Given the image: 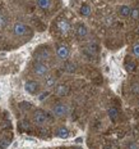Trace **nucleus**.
I'll return each mask as SVG.
<instances>
[{"instance_id": "obj_25", "label": "nucleus", "mask_w": 139, "mask_h": 149, "mask_svg": "<svg viewBox=\"0 0 139 149\" xmlns=\"http://www.w3.org/2000/svg\"><path fill=\"white\" fill-rule=\"evenodd\" d=\"M9 143H10V140H4V139H0V148L1 149H5L9 147Z\"/></svg>"}, {"instance_id": "obj_31", "label": "nucleus", "mask_w": 139, "mask_h": 149, "mask_svg": "<svg viewBox=\"0 0 139 149\" xmlns=\"http://www.w3.org/2000/svg\"><path fill=\"white\" fill-rule=\"evenodd\" d=\"M63 149H64V148H63Z\"/></svg>"}, {"instance_id": "obj_16", "label": "nucleus", "mask_w": 139, "mask_h": 149, "mask_svg": "<svg viewBox=\"0 0 139 149\" xmlns=\"http://www.w3.org/2000/svg\"><path fill=\"white\" fill-rule=\"evenodd\" d=\"M125 68H126L128 72H133V71L137 68V63H135L134 61H131L130 57H128L126 58V61H125Z\"/></svg>"}, {"instance_id": "obj_32", "label": "nucleus", "mask_w": 139, "mask_h": 149, "mask_svg": "<svg viewBox=\"0 0 139 149\" xmlns=\"http://www.w3.org/2000/svg\"><path fill=\"white\" fill-rule=\"evenodd\" d=\"M138 104H139V103H138Z\"/></svg>"}, {"instance_id": "obj_24", "label": "nucleus", "mask_w": 139, "mask_h": 149, "mask_svg": "<svg viewBox=\"0 0 139 149\" xmlns=\"http://www.w3.org/2000/svg\"><path fill=\"white\" fill-rule=\"evenodd\" d=\"M133 54H134V57L139 58V42H135L133 46Z\"/></svg>"}, {"instance_id": "obj_9", "label": "nucleus", "mask_w": 139, "mask_h": 149, "mask_svg": "<svg viewBox=\"0 0 139 149\" xmlns=\"http://www.w3.org/2000/svg\"><path fill=\"white\" fill-rule=\"evenodd\" d=\"M74 33H75V36L78 39H84L88 35V29L83 23H78L75 26V29H74Z\"/></svg>"}, {"instance_id": "obj_5", "label": "nucleus", "mask_w": 139, "mask_h": 149, "mask_svg": "<svg viewBox=\"0 0 139 149\" xmlns=\"http://www.w3.org/2000/svg\"><path fill=\"white\" fill-rule=\"evenodd\" d=\"M33 121H35L37 126H44L49 121V114L42 109H36L35 113H33Z\"/></svg>"}, {"instance_id": "obj_20", "label": "nucleus", "mask_w": 139, "mask_h": 149, "mask_svg": "<svg viewBox=\"0 0 139 149\" xmlns=\"http://www.w3.org/2000/svg\"><path fill=\"white\" fill-rule=\"evenodd\" d=\"M8 23H9V18L5 14L0 13V29H4V27H7Z\"/></svg>"}, {"instance_id": "obj_6", "label": "nucleus", "mask_w": 139, "mask_h": 149, "mask_svg": "<svg viewBox=\"0 0 139 149\" xmlns=\"http://www.w3.org/2000/svg\"><path fill=\"white\" fill-rule=\"evenodd\" d=\"M52 113L56 117H65L68 114V108L64 103H55L52 107Z\"/></svg>"}, {"instance_id": "obj_28", "label": "nucleus", "mask_w": 139, "mask_h": 149, "mask_svg": "<svg viewBox=\"0 0 139 149\" xmlns=\"http://www.w3.org/2000/svg\"><path fill=\"white\" fill-rule=\"evenodd\" d=\"M47 95H49V93L44 91V93H41V95H38V99H40V100H44L45 98H47Z\"/></svg>"}, {"instance_id": "obj_26", "label": "nucleus", "mask_w": 139, "mask_h": 149, "mask_svg": "<svg viewBox=\"0 0 139 149\" xmlns=\"http://www.w3.org/2000/svg\"><path fill=\"white\" fill-rule=\"evenodd\" d=\"M105 23H106L107 26H110V24H112V23H114V18L111 17V15H110V17H107L106 19H105Z\"/></svg>"}, {"instance_id": "obj_21", "label": "nucleus", "mask_w": 139, "mask_h": 149, "mask_svg": "<svg viewBox=\"0 0 139 149\" xmlns=\"http://www.w3.org/2000/svg\"><path fill=\"white\" fill-rule=\"evenodd\" d=\"M129 17H131V19H134V21L139 19V8H133L130 10V15Z\"/></svg>"}, {"instance_id": "obj_13", "label": "nucleus", "mask_w": 139, "mask_h": 149, "mask_svg": "<svg viewBox=\"0 0 139 149\" xmlns=\"http://www.w3.org/2000/svg\"><path fill=\"white\" fill-rule=\"evenodd\" d=\"M58 85L56 82V77H54L52 74H47L45 77V86L46 88H55Z\"/></svg>"}, {"instance_id": "obj_17", "label": "nucleus", "mask_w": 139, "mask_h": 149, "mask_svg": "<svg viewBox=\"0 0 139 149\" xmlns=\"http://www.w3.org/2000/svg\"><path fill=\"white\" fill-rule=\"evenodd\" d=\"M79 12H81V14L83 17H89V15H91V7H89L87 3H84V4H82Z\"/></svg>"}, {"instance_id": "obj_23", "label": "nucleus", "mask_w": 139, "mask_h": 149, "mask_svg": "<svg viewBox=\"0 0 139 149\" xmlns=\"http://www.w3.org/2000/svg\"><path fill=\"white\" fill-rule=\"evenodd\" d=\"M31 103H27V102H23V103H21L19 104V108L22 111H28V109H31Z\"/></svg>"}, {"instance_id": "obj_1", "label": "nucleus", "mask_w": 139, "mask_h": 149, "mask_svg": "<svg viewBox=\"0 0 139 149\" xmlns=\"http://www.w3.org/2000/svg\"><path fill=\"white\" fill-rule=\"evenodd\" d=\"M33 57H35L36 62H42V63H45V62H47L51 58V50L49 46H40V48L36 49Z\"/></svg>"}, {"instance_id": "obj_11", "label": "nucleus", "mask_w": 139, "mask_h": 149, "mask_svg": "<svg viewBox=\"0 0 139 149\" xmlns=\"http://www.w3.org/2000/svg\"><path fill=\"white\" fill-rule=\"evenodd\" d=\"M84 52L89 55H96L98 52H100V46H98V44H96V42H89V44L84 48Z\"/></svg>"}, {"instance_id": "obj_14", "label": "nucleus", "mask_w": 139, "mask_h": 149, "mask_svg": "<svg viewBox=\"0 0 139 149\" xmlns=\"http://www.w3.org/2000/svg\"><path fill=\"white\" fill-rule=\"evenodd\" d=\"M130 10L131 9L128 7V5H121V7H119V9H117V13H119L120 17L125 18V17H129L130 15Z\"/></svg>"}, {"instance_id": "obj_22", "label": "nucleus", "mask_w": 139, "mask_h": 149, "mask_svg": "<svg viewBox=\"0 0 139 149\" xmlns=\"http://www.w3.org/2000/svg\"><path fill=\"white\" fill-rule=\"evenodd\" d=\"M130 90H131V93H133V94L139 95V84H138V82L133 84V85L130 86Z\"/></svg>"}, {"instance_id": "obj_30", "label": "nucleus", "mask_w": 139, "mask_h": 149, "mask_svg": "<svg viewBox=\"0 0 139 149\" xmlns=\"http://www.w3.org/2000/svg\"><path fill=\"white\" fill-rule=\"evenodd\" d=\"M138 31H139V27H138Z\"/></svg>"}, {"instance_id": "obj_2", "label": "nucleus", "mask_w": 139, "mask_h": 149, "mask_svg": "<svg viewBox=\"0 0 139 149\" xmlns=\"http://www.w3.org/2000/svg\"><path fill=\"white\" fill-rule=\"evenodd\" d=\"M13 32L15 36L23 37V36H32L33 31L31 27L27 26V24H24L22 22H17V23H14V26H13Z\"/></svg>"}, {"instance_id": "obj_15", "label": "nucleus", "mask_w": 139, "mask_h": 149, "mask_svg": "<svg viewBox=\"0 0 139 149\" xmlns=\"http://www.w3.org/2000/svg\"><path fill=\"white\" fill-rule=\"evenodd\" d=\"M36 4L40 9L47 10V9L51 7V0H36Z\"/></svg>"}, {"instance_id": "obj_19", "label": "nucleus", "mask_w": 139, "mask_h": 149, "mask_svg": "<svg viewBox=\"0 0 139 149\" xmlns=\"http://www.w3.org/2000/svg\"><path fill=\"white\" fill-rule=\"evenodd\" d=\"M64 70H65V72H68V73H74L77 71V66L74 63H72V62H69V63L65 64Z\"/></svg>"}, {"instance_id": "obj_3", "label": "nucleus", "mask_w": 139, "mask_h": 149, "mask_svg": "<svg viewBox=\"0 0 139 149\" xmlns=\"http://www.w3.org/2000/svg\"><path fill=\"white\" fill-rule=\"evenodd\" d=\"M32 72L37 77H46L49 74V67L42 62H35L32 67Z\"/></svg>"}, {"instance_id": "obj_8", "label": "nucleus", "mask_w": 139, "mask_h": 149, "mask_svg": "<svg viewBox=\"0 0 139 149\" xmlns=\"http://www.w3.org/2000/svg\"><path fill=\"white\" fill-rule=\"evenodd\" d=\"M69 55H70V52H69V49H68V46H65V45H58L56 46V57H58V59L65 61V59L69 58Z\"/></svg>"}, {"instance_id": "obj_29", "label": "nucleus", "mask_w": 139, "mask_h": 149, "mask_svg": "<svg viewBox=\"0 0 139 149\" xmlns=\"http://www.w3.org/2000/svg\"><path fill=\"white\" fill-rule=\"evenodd\" d=\"M74 149H83L82 147H74Z\"/></svg>"}, {"instance_id": "obj_7", "label": "nucleus", "mask_w": 139, "mask_h": 149, "mask_svg": "<svg viewBox=\"0 0 139 149\" xmlns=\"http://www.w3.org/2000/svg\"><path fill=\"white\" fill-rule=\"evenodd\" d=\"M24 90H26L28 94H32V95H36L40 90V84L35 81V80H29L24 84Z\"/></svg>"}, {"instance_id": "obj_4", "label": "nucleus", "mask_w": 139, "mask_h": 149, "mask_svg": "<svg viewBox=\"0 0 139 149\" xmlns=\"http://www.w3.org/2000/svg\"><path fill=\"white\" fill-rule=\"evenodd\" d=\"M56 29L60 32V35L66 36L72 32V24H70L69 21L64 19V18H60V19L56 21Z\"/></svg>"}, {"instance_id": "obj_10", "label": "nucleus", "mask_w": 139, "mask_h": 149, "mask_svg": "<svg viewBox=\"0 0 139 149\" xmlns=\"http://www.w3.org/2000/svg\"><path fill=\"white\" fill-rule=\"evenodd\" d=\"M54 93L58 97H65L68 93H69V89H68V86L64 85V84H58L54 88Z\"/></svg>"}, {"instance_id": "obj_12", "label": "nucleus", "mask_w": 139, "mask_h": 149, "mask_svg": "<svg viewBox=\"0 0 139 149\" xmlns=\"http://www.w3.org/2000/svg\"><path fill=\"white\" fill-rule=\"evenodd\" d=\"M55 136H58V138H61V139H66L68 136H69V130H68L65 126L58 127V130L55 131Z\"/></svg>"}, {"instance_id": "obj_18", "label": "nucleus", "mask_w": 139, "mask_h": 149, "mask_svg": "<svg viewBox=\"0 0 139 149\" xmlns=\"http://www.w3.org/2000/svg\"><path fill=\"white\" fill-rule=\"evenodd\" d=\"M107 114H109L111 121H116L117 117H119V111H117L115 107H111V108H109V111H107Z\"/></svg>"}, {"instance_id": "obj_27", "label": "nucleus", "mask_w": 139, "mask_h": 149, "mask_svg": "<svg viewBox=\"0 0 139 149\" xmlns=\"http://www.w3.org/2000/svg\"><path fill=\"white\" fill-rule=\"evenodd\" d=\"M128 149H139V147H138L137 143H129Z\"/></svg>"}]
</instances>
